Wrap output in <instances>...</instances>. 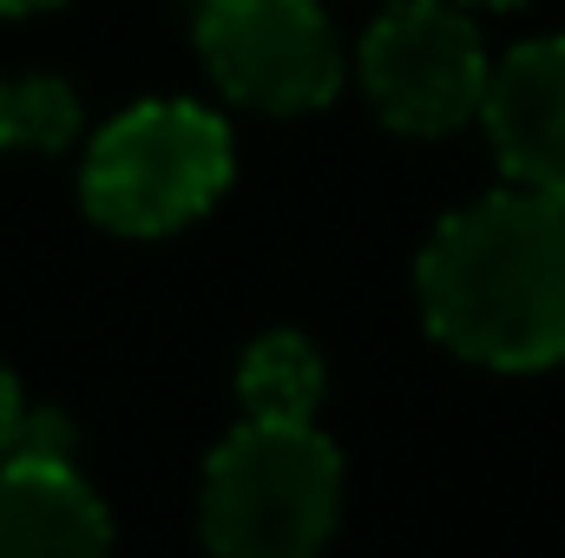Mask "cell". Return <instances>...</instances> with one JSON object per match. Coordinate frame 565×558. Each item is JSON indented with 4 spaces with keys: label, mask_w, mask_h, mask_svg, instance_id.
I'll return each mask as SVG.
<instances>
[{
    "label": "cell",
    "mask_w": 565,
    "mask_h": 558,
    "mask_svg": "<svg viewBox=\"0 0 565 558\" xmlns=\"http://www.w3.org/2000/svg\"><path fill=\"white\" fill-rule=\"evenodd\" d=\"M427 329L487 368L565 362V197L493 191L422 250Z\"/></svg>",
    "instance_id": "6da1fadb"
},
{
    "label": "cell",
    "mask_w": 565,
    "mask_h": 558,
    "mask_svg": "<svg viewBox=\"0 0 565 558\" xmlns=\"http://www.w3.org/2000/svg\"><path fill=\"white\" fill-rule=\"evenodd\" d=\"M79 132V99L60 79H0V151H60Z\"/></svg>",
    "instance_id": "9c48e42d"
},
{
    "label": "cell",
    "mask_w": 565,
    "mask_h": 558,
    "mask_svg": "<svg viewBox=\"0 0 565 558\" xmlns=\"http://www.w3.org/2000/svg\"><path fill=\"white\" fill-rule=\"evenodd\" d=\"M460 7H520V0H460Z\"/></svg>",
    "instance_id": "7c38bea8"
},
{
    "label": "cell",
    "mask_w": 565,
    "mask_h": 558,
    "mask_svg": "<svg viewBox=\"0 0 565 558\" xmlns=\"http://www.w3.org/2000/svg\"><path fill=\"white\" fill-rule=\"evenodd\" d=\"M237 395H244L250 420H309L322 401V355L302 335L277 329V335L250 342V355L237 368Z\"/></svg>",
    "instance_id": "ba28073f"
},
{
    "label": "cell",
    "mask_w": 565,
    "mask_h": 558,
    "mask_svg": "<svg viewBox=\"0 0 565 558\" xmlns=\"http://www.w3.org/2000/svg\"><path fill=\"white\" fill-rule=\"evenodd\" d=\"M198 53L250 112H316L342 86V46L316 0H204Z\"/></svg>",
    "instance_id": "5b68a950"
},
{
    "label": "cell",
    "mask_w": 565,
    "mask_h": 558,
    "mask_svg": "<svg viewBox=\"0 0 565 558\" xmlns=\"http://www.w3.org/2000/svg\"><path fill=\"white\" fill-rule=\"evenodd\" d=\"M342 513V460L309 420H244L204 466L217 558H316Z\"/></svg>",
    "instance_id": "7a4b0ae2"
},
{
    "label": "cell",
    "mask_w": 565,
    "mask_h": 558,
    "mask_svg": "<svg viewBox=\"0 0 565 558\" xmlns=\"http://www.w3.org/2000/svg\"><path fill=\"white\" fill-rule=\"evenodd\" d=\"M231 184V132L204 106L158 99L113 119L86 158V211L119 237H164L204 217Z\"/></svg>",
    "instance_id": "3957f363"
},
{
    "label": "cell",
    "mask_w": 565,
    "mask_h": 558,
    "mask_svg": "<svg viewBox=\"0 0 565 558\" xmlns=\"http://www.w3.org/2000/svg\"><path fill=\"white\" fill-rule=\"evenodd\" d=\"M487 46L460 0H402L362 33V93L369 106L415 139L467 126L487 99Z\"/></svg>",
    "instance_id": "277c9868"
},
{
    "label": "cell",
    "mask_w": 565,
    "mask_h": 558,
    "mask_svg": "<svg viewBox=\"0 0 565 558\" xmlns=\"http://www.w3.org/2000/svg\"><path fill=\"white\" fill-rule=\"evenodd\" d=\"M480 119L520 191L565 197V40L513 46L487 73Z\"/></svg>",
    "instance_id": "8992f818"
},
{
    "label": "cell",
    "mask_w": 565,
    "mask_h": 558,
    "mask_svg": "<svg viewBox=\"0 0 565 558\" xmlns=\"http://www.w3.org/2000/svg\"><path fill=\"white\" fill-rule=\"evenodd\" d=\"M20 415H26V408H20V388H13V375L0 368V453H7V440H13Z\"/></svg>",
    "instance_id": "30bf717a"
},
{
    "label": "cell",
    "mask_w": 565,
    "mask_h": 558,
    "mask_svg": "<svg viewBox=\"0 0 565 558\" xmlns=\"http://www.w3.org/2000/svg\"><path fill=\"white\" fill-rule=\"evenodd\" d=\"M33 7H53V0H0V13H33Z\"/></svg>",
    "instance_id": "8fae6325"
},
{
    "label": "cell",
    "mask_w": 565,
    "mask_h": 558,
    "mask_svg": "<svg viewBox=\"0 0 565 558\" xmlns=\"http://www.w3.org/2000/svg\"><path fill=\"white\" fill-rule=\"evenodd\" d=\"M0 558H113L106 506L73 460H0Z\"/></svg>",
    "instance_id": "52a82bcc"
}]
</instances>
